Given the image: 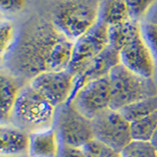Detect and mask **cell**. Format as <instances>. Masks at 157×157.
<instances>
[{
  "label": "cell",
  "instance_id": "4",
  "mask_svg": "<svg viewBox=\"0 0 157 157\" xmlns=\"http://www.w3.org/2000/svg\"><path fill=\"white\" fill-rule=\"evenodd\" d=\"M56 109L28 83L20 90L10 121L13 126L32 134L52 128Z\"/></svg>",
  "mask_w": 157,
  "mask_h": 157
},
{
  "label": "cell",
  "instance_id": "22",
  "mask_svg": "<svg viewBox=\"0 0 157 157\" xmlns=\"http://www.w3.org/2000/svg\"><path fill=\"white\" fill-rule=\"evenodd\" d=\"M141 29L145 41L153 54V57L157 59V25L146 21L141 25Z\"/></svg>",
  "mask_w": 157,
  "mask_h": 157
},
{
  "label": "cell",
  "instance_id": "26",
  "mask_svg": "<svg viewBox=\"0 0 157 157\" xmlns=\"http://www.w3.org/2000/svg\"><path fill=\"white\" fill-rule=\"evenodd\" d=\"M150 141L154 144V146L156 147V149H157V130H156V132H154V135H153V136H152V139H151Z\"/></svg>",
  "mask_w": 157,
  "mask_h": 157
},
{
  "label": "cell",
  "instance_id": "16",
  "mask_svg": "<svg viewBox=\"0 0 157 157\" xmlns=\"http://www.w3.org/2000/svg\"><path fill=\"white\" fill-rule=\"evenodd\" d=\"M119 111L130 123L140 120L157 111V95L136 101Z\"/></svg>",
  "mask_w": 157,
  "mask_h": 157
},
{
  "label": "cell",
  "instance_id": "3",
  "mask_svg": "<svg viewBox=\"0 0 157 157\" xmlns=\"http://www.w3.org/2000/svg\"><path fill=\"white\" fill-rule=\"evenodd\" d=\"M100 0H60L50 20L59 31L75 42L99 20Z\"/></svg>",
  "mask_w": 157,
  "mask_h": 157
},
{
  "label": "cell",
  "instance_id": "12",
  "mask_svg": "<svg viewBox=\"0 0 157 157\" xmlns=\"http://www.w3.org/2000/svg\"><path fill=\"white\" fill-rule=\"evenodd\" d=\"M59 136L52 128L29 134L28 153L29 157H59Z\"/></svg>",
  "mask_w": 157,
  "mask_h": 157
},
{
  "label": "cell",
  "instance_id": "21",
  "mask_svg": "<svg viewBox=\"0 0 157 157\" xmlns=\"http://www.w3.org/2000/svg\"><path fill=\"white\" fill-rule=\"evenodd\" d=\"M15 44V29L11 23L2 22L0 25V55L3 61Z\"/></svg>",
  "mask_w": 157,
  "mask_h": 157
},
{
  "label": "cell",
  "instance_id": "2",
  "mask_svg": "<svg viewBox=\"0 0 157 157\" xmlns=\"http://www.w3.org/2000/svg\"><path fill=\"white\" fill-rule=\"evenodd\" d=\"M112 45L119 52L120 64L137 75L152 78L154 58L140 22L130 20L117 26L112 34Z\"/></svg>",
  "mask_w": 157,
  "mask_h": 157
},
{
  "label": "cell",
  "instance_id": "7",
  "mask_svg": "<svg viewBox=\"0 0 157 157\" xmlns=\"http://www.w3.org/2000/svg\"><path fill=\"white\" fill-rule=\"evenodd\" d=\"M109 27L101 20L74 42L72 58L67 70L77 76L93 59L109 46Z\"/></svg>",
  "mask_w": 157,
  "mask_h": 157
},
{
  "label": "cell",
  "instance_id": "10",
  "mask_svg": "<svg viewBox=\"0 0 157 157\" xmlns=\"http://www.w3.org/2000/svg\"><path fill=\"white\" fill-rule=\"evenodd\" d=\"M29 83L57 108L70 100L75 86V76L68 70L44 72L34 77Z\"/></svg>",
  "mask_w": 157,
  "mask_h": 157
},
{
  "label": "cell",
  "instance_id": "5",
  "mask_svg": "<svg viewBox=\"0 0 157 157\" xmlns=\"http://www.w3.org/2000/svg\"><path fill=\"white\" fill-rule=\"evenodd\" d=\"M111 109L119 111L130 104L157 95V86L152 78H145L130 71L122 64L109 74Z\"/></svg>",
  "mask_w": 157,
  "mask_h": 157
},
{
  "label": "cell",
  "instance_id": "15",
  "mask_svg": "<svg viewBox=\"0 0 157 157\" xmlns=\"http://www.w3.org/2000/svg\"><path fill=\"white\" fill-rule=\"evenodd\" d=\"M99 20L108 27L130 21L125 0H103L100 5Z\"/></svg>",
  "mask_w": 157,
  "mask_h": 157
},
{
  "label": "cell",
  "instance_id": "6",
  "mask_svg": "<svg viewBox=\"0 0 157 157\" xmlns=\"http://www.w3.org/2000/svg\"><path fill=\"white\" fill-rule=\"evenodd\" d=\"M55 124L62 145L82 148L94 139L91 120L78 112L72 103L57 107Z\"/></svg>",
  "mask_w": 157,
  "mask_h": 157
},
{
  "label": "cell",
  "instance_id": "9",
  "mask_svg": "<svg viewBox=\"0 0 157 157\" xmlns=\"http://www.w3.org/2000/svg\"><path fill=\"white\" fill-rule=\"evenodd\" d=\"M68 103L90 120L111 109L109 75L86 83Z\"/></svg>",
  "mask_w": 157,
  "mask_h": 157
},
{
  "label": "cell",
  "instance_id": "1",
  "mask_svg": "<svg viewBox=\"0 0 157 157\" xmlns=\"http://www.w3.org/2000/svg\"><path fill=\"white\" fill-rule=\"evenodd\" d=\"M74 42L54 26L50 19L36 18L25 25L6 57L11 75L31 81L44 72L67 70Z\"/></svg>",
  "mask_w": 157,
  "mask_h": 157
},
{
  "label": "cell",
  "instance_id": "8",
  "mask_svg": "<svg viewBox=\"0 0 157 157\" xmlns=\"http://www.w3.org/2000/svg\"><path fill=\"white\" fill-rule=\"evenodd\" d=\"M94 140L118 152L132 140L131 123L120 111L109 109L91 120Z\"/></svg>",
  "mask_w": 157,
  "mask_h": 157
},
{
  "label": "cell",
  "instance_id": "24",
  "mask_svg": "<svg viewBox=\"0 0 157 157\" xmlns=\"http://www.w3.org/2000/svg\"><path fill=\"white\" fill-rule=\"evenodd\" d=\"M59 157H86L82 148H75L66 145H62Z\"/></svg>",
  "mask_w": 157,
  "mask_h": 157
},
{
  "label": "cell",
  "instance_id": "11",
  "mask_svg": "<svg viewBox=\"0 0 157 157\" xmlns=\"http://www.w3.org/2000/svg\"><path fill=\"white\" fill-rule=\"evenodd\" d=\"M119 52L109 45L102 53H100L97 57L93 59L90 63H88L83 68V70L75 77V86H74V90L69 102L73 99L76 93L86 83L108 76L112 69L119 65Z\"/></svg>",
  "mask_w": 157,
  "mask_h": 157
},
{
  "label": "cell",
  "instance_id": "20",
  "mask_svg": "<svg viewBox=\"0 0 157 157\" xmlns=\"http://www.w3.org/2000/svg\"><path fill=\"white\" fill-rule=\"evenodd\" d=\"M82 150L86 157H121L120 152L94 139L82 146Z\"/></svg>",
  "mask_w": 157,
  "mask_h": 157
},
{
  "label": "cell",
  "instance_id": "13",
  "mask_svg": "<svg viewBox=\"0 0 157 157\" xmlns=\"http://www.w3.org/2000/svg\"><path fill=\"white\" fill-rule=\"evenodd\" d=\"M1 153L6 156H15L29 150V134L15 126L0 128Z\"/></svg>",
  "mask_w": 157,
  "mask_h": 157
},
{
  "label": "cell",
  "instance_id": "25",
  "mask_svg": "<svg viewBox=\"0 0 157 157\" xmlns=\"http://www.w3.org/2000/svg\"><path fill=\"white\" fill-rule=\"evenodd\" d=\"M147 22L157 25V3L154 5L153 8L150 10L149 14L147 15Z\"/></svg>",
  "mask_w": 157,
  "mask_h": 157
},
{
  "label": "cell",
  "instance_id": "19",
  "mask_svg": "<svg viewBox=\"0 0 157 157\" xmlns=\"http://www.w3.org/2000/svg\"><path fill=\"white\" fill-rule=\"evenodd\" d=\"M130 19L140 22L142 18L149 14L150 10L157 3V0H125Z\"/></svg>",
  "mask_w": 157,
  "mask_h": 157
},
{
  "label": "cell",
  "instance_id": "14",
  "mask_svg": "<svg viewBox=\"0 0 157 157\" xmlns=\"http://www.w3.org/2000/svg\"><path fill=\"white\" fill-rule=\"evenodd\" d=\"M1 82V121L2 124L7 123L10 120L15 103L17 101L20 87L15 77L12 75H6L2 73L0 77Z\"/></svg>",
  "mask_w": 157,
  "mask_h": 157
},
{
  "label": "cell",
  "instance_id": "18",
  "mask_svg": "<svg viewBox=\"0 0 157 157\" xmlns=\"http://www.w3.org/2000/svg\"><path fill=\"white\" fill-rule=\"evenodd\" d=\"M120 154L121 157H157V149L150 140H132Z\"/></svg>",
  "mask_w": 157,
  "mask_h": 157
},
{
  "label": "cell",
  "instance_id": "23",
  "mask_svg": "<svg viewBox=\"0 0 157 157\" xmlns=\"http://www.w3.org/2000/svg\"><path fill=\"white\" fill-rule=\"evenodd\" d=\"M2 12L7 14L18 13L26 6V0H0Z\"/></svg>",
  "mask_w": 157,
  "mask_h": 157
},
{
  "label": "cell",
  "instance_id": "17",
  "mask_svg": "<svg viewBox=\"0 0 157 157\" xmlns=\"http://www.w3.org/2000/svg\"><path fill=\"white\" fill-rule=\"evenodd\" d=\"M157 130V111L152 114L131 123L132 140H151Z\"/></svg>",
  "mask_w": 157,
  "mask_h": 157
}]
</instances>
